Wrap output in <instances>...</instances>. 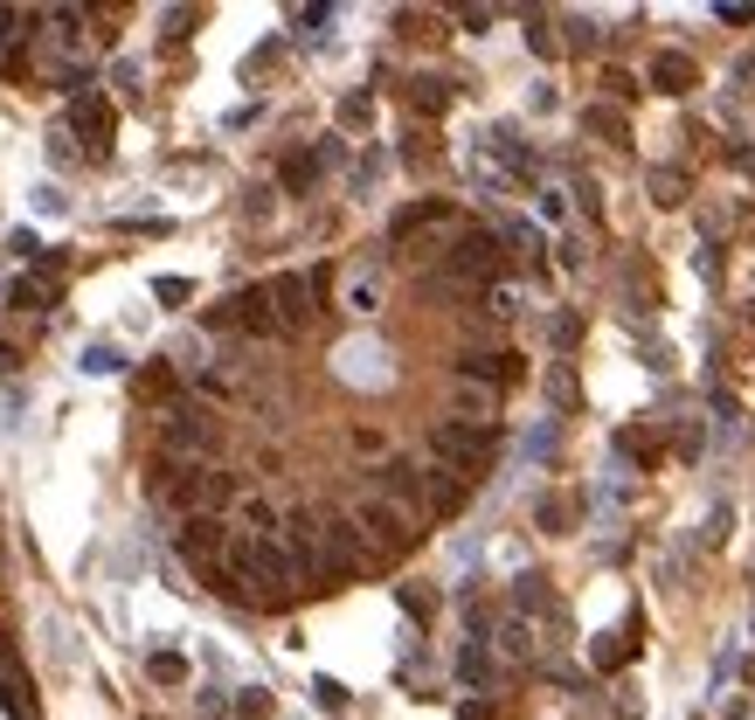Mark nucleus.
Masks as SVG:
<instances>
[{
	"label": "nucleus",
	"mask_w": 755,
	"mask_h": 720,
	"mask_svg": "<svg viewBox=\"0 0 755 720\" xmlns=\"http://www.w3.org/2000/svg\"><path fill=\"white\" fill-rule=\"evenodd\" d=\"M430 450L444 458V471H458V479L471 485V479L485 471V458L499 450V430H493V423H465V415H450V423L430 430Z\"/></svg>",
	"instance_id": "f257e3e1"
},
{
	"label": "nucleus",
	"mask_w": 755,
	"mask_h": 720,
	"mask_svg": "<svg viewBox=\"0 0 755 720\" xmlns=\"http://www.w3.org/2000/svg\"><path fill=\"white\" fill-rule=\"evenodd\" d=\"M222 547H230V526H222L215 513H195V520L174 526V555H181V561H201V568H209Z\"/></svg>",
	"instance_id": "f03ea898"
},
{
	"label": "nucleus",
	"mask_w": 755,
	"mask_h": 720,
	"mask_svg": "<svg viewBox=\"0 0 755 720\" xmlns=\"http://www.w3.org/2000/svg\"><path fill=\"white\" fill-rule=\"evenodd\" d=\"M263 298H271V319H277V333H298L312 319V277H271L263 284Z\"/></svg>",
	"instance_id": "7ed1b4c3"
},
{
	"label": "nucleus",
	"mask_w": 755,
	"mask_h": 720,
	"mask_svg": "<svg viewBox=\"0 0 755 720\" xmlns=\"http://www.w3.org/2000/svg\"><path fill=\"white\" fill-rule=\"evenodd\" d=\"M354 526H361L368 541H382V547H403V541H409V513H403V506H388V499H374V492L361 499Z\"/></svg>",
	"instance_id": "20e7f679"
},
{
	"label": "nucleus",
	"mask_w": 755,
	"mask_h": 720,
	"mask_svg": "<svg viewBox=\"0 0 755 720\" xmlns=\"http://www.w3.org/2000/svg\"><path fill=\"white\" fill-rule=\"evenodd\" d=\"M374 499H388V506H423V471L409 464V458H388L382 471H374Z\"/></svg>",
	"instance_id": "39448f33"
},
{
	"label": "nucleus",
	"mask_w": 755,
	"mask_h": 720,
	"mask_svg": "<svg viewBox=\"0 0 755 720\" xmlns=\"http://www.w3.org/2000/svg\"><path fill=\"white\" fill-rule=\"evenodd\" d=\"M70 132H84L90 153H104V146H111V104L98 98V90H77V98H70Z\"/></svg>",
	"instance_id": "423d86ee"
},
{
	"label": "nucleus",
	"mask_w": 755,
	"mask_h": 720,
	"mask_svg": "<svg viewBox=\"0 0 755 720\" xmlns=\"http://www.w3.org/2000/svg\"><path fill=\"white\" fill-rule=\"evenodd\" d=\"M160 437H166V450H209V444H215V423H209L201 409H166V430H160Z\"/></svg>",
	"instance_id": "0eeeda50"
},
{
	"label": "nucleus",
	"mask_w": 755,
	"mask_h": 720,
	"mask_svg": "<svg viewBox=\"0 0 755 720\" xmlns=\"http://www.w3.org/2000/svg\"><path fill=\"white\" fill-rule=\"evenodd\" d=\"M450 263H458L465 277H493V271H499V236L465 229V236H458V250H450Z\"/></svg>",
	"instance_id": "6e6552de"
},
{
	"label": "nucleus",
	"mask_w": 755,
	"mask_h": 720,
	"mask_svg": "<svg viewBox=\"0 0 755 720\" xmlns=\"http://www.w3.org/2000/svg\"><path fill=\"white\" fill-rule=\"evenodd\" d=\"M652 84L666 90V98H679V90H693V84H701V70H693V55L666 49V55H652Z\"/></svg>",
	"instance_id": "1a4fd4ad"
},
{
	"label": "nucleus",
	"mask_w": 755,
	"mask_h": 720,
	"mask_svg": "<svg viewBox=\"0 0 755 720\" xmlns=\"http://www.w3.org/2000/svg\"><path fill=\"white\" fill-rule=\"evenodd\" d=\"M458 374L465 382H520V360L513 353H465Z\"/></svg>",
	"instance_id": "9d476101"
},
{
	"label": "nucleus",
	"mask_w": 755,
	"mask_h": 720,
	"mask_svg": "<svg viewBox=\"0 0 755 720\" xmlns=\"http://www.w3.org/2000/svg\"><path fill=\"white\" fill-rule=\"evenodd\" d=\"M437 222H450V201H417V208H403V215L388 222V236H395V243H409L417 229H437Z\"/></svg>",
	"instance_id": "9b49d317"
},
{
	"label": "nucleus",
	"mask_w": 755,
	"mask_h": 720,
	"mask_svg": "<svg viewBox=\"0 0 755 720\" xmlns=\"http://www.w3.org/2000/svg\"><path fill=\"white\" fill-rule=\"evenodd\" d=\"M326 160H333V146H326V153H292V160H285V174H277V181H285V195H306Z\"/></svg>",
	"instance_id": "f8f14e48"
},
{
	"label": "nucleus",
	"mask_w": 755,
	"mask_h": 720,
	"mask_svg": "<svg viewBox=\"0 0 755 720\" xmlns=\"http://www.w3.org/2000/svg\"><path fill=\"white\" fill-rule=\"evenodd\" d=\"M409 104H417V111H423V119H437V111L450 104V90H444V77H417V84H409Z\"/></svg>",
	"instance_id": "ddd939ff"
},
{
	"label": "nucleus",
	"mask_w": 755,
	"mask_h": 720,
	"mask_svg": "<svg viewBox=\"0 0 755 720\" xmlns=\"http://www.w3.org/2000/svg\"><path fill=\"white\" fill-rule=\"evenodd\" d=\"M8 306H14V312H42V306H49V284H42V277H14V284H8Z\"/></svg>",
	"instance_id": "4468645a"
},
{
	"label": "nucleus",
	"mask_w": 755,
	"mask_h": 720,
	"mask_svg": "<svg viewBox=\"0 0 755 720\" xmlns=\"http://www.w3.org/2000/svg\"><path fill=\"white\" fill-rule=\"evenodd\" d=\"M236 506H243V526H250L257 541L277 534V506H271V499H236Z\"/></svg>",
	"instance_id": "2eb2a0df"
},
{
	"label": "nucleus",
	"mask_w": 755,
	"mask_h": 720,
	"mask_svg": "<svg viewBox=\"0 0 755 720\" xmlns=\"http://www.w3.org/2000/svg\"><path fill=\"white\" fill-rule=\"evenodd\" d=\"M146 672H153L160 686H181V679H187V658H181V651H153V658H146Z\"/></svg>",
	"instance_id": "dca6fc26"
},
{
	"label": "nucleus",
	"mask_w": 755,
	"mask_h": 720,
	"mask_svg": "<svg viewBox=\"0 0 755 720\" xmlns=\"http://www.w3.org/2000/svg\"><path fill=\"white\" fill-rule=\"evenodd\" d=\"M624 658H631V631H610V637L596 644V666H603V672H617Z\"/></svg>",
	"instance_id": "f3484780"
},
{
	"label": "nucleus",
	"mask_w": 755,
	"mask_h": 720,
	"mask_svg": "<svg viewBox=\"0 0 755 720\" xmlns=\"http://www.w3.org/2000/svg\"><path fill=\"white\" fill-rule=\"evenodd\" d=\"M139 395H146V402H166V395H174V368H146L139 374Z\"/></svg>",
	"instance_id": "a211bd4d"
},
{
	"label": "nucleus",
	"mask_w": 755,
	"mask_h": 720,
	"mask_svg": "<svg viewBox=\"0 0 755 720\" xmlns=\"http://www.w3.org/2000/svg\"><path fill=\"white\" fill-rule=\"evenodd\" d=\"M28 22H35L28 8H0V42H22V35H28Z\"/></svg>",
	"instance_id": "6ab92c4d"
},
{
	"label": "nucleus",
	"mask_w": 755,
	"mask_h": 720,
	"mask_svg": "<svg viewBox=\"0 0 755 720\" xmlns=\"http://www.w3.org/2000/svg\"><path fill=\"white\" fill-rule=\"evenodd\" d=\"M125 368V353H111V347H90L84 353V374H119Z\"/></svg>",
	"instance_id": "aec40b11"
},
{
	"label": "nucleus",
	"mask_w": 755,
	"mask_h": 720,
	"mask_svg": "<svg viewBox=\"0 0 755 720\" xmlns=\"http://www.w3.org/2000/svg\"><path fill=\"white\" fill-rule=\"evenodd\" d=\"M236 713H243V720H263V713H271V693H263V686H243Z\"/></svg>",
	"instance_id": "412c9836"
},
{
	"label": "nucleus",
	"mask_w": 755,
	"mask_h": 720,
	"mask_svg": "<svg viewBox=\"0 0 755 720\" xmlns=\"http://www.w3.org/2000/svg\"><path fill=\"white\" fill-rule=\"evenodd\" d=\"M590 125L603 132V139H624V111H610V104H596V111H590Z\"/></svg>",
	"instance_id": "4be33fe9"
},
{
	"label": "nucleus",
	"mask_w": 755,
	"mask_h": 720,
	"mask_svg": "<svg viewBox=\"0 0 755 720\" xmlns=\"http://www.w3.org/2000/svg\"><path fill=\"white\" fill-rule=\"evenodd\" d=\"M0 707H8V713H28V693H22V679H14V672H0Z\"/></svg>",
	"instance_id": "5701e85b"
},
{
	"label": "nucleus",
	"mask_w": 755,
	"mask_h": 720,
	"mask_svg": "<svg viewBox=\"0 0 755 720\" xmlns=\"http://www.w3.org/2000/svg\"><path fill=\"white\" fill-rule=\"evenodd\" d=\"M153 298H160V306H181V298H195V284H187V277H160Z\"/></svg>",
	"instance_id": "b1692460"
},
{
	"label": "nucleus",
	"mask_w": 755,
	"mask_h": 720,
	"mask_svg": "<svg viewBox=\"0 0 755 720\" xmlns=\"http://www.w3.org/2000/svg\"><path fill=\"white\" fill-rule=\"evenodd\" d=\"M374 306H382V291H374V277H361V284L347 291V312H374Z\"/></svg>",
	"instance_id": "393cba45"
},
{
	"label": "nucleus",
	"mask_w": 755,
	"mask_h": 720,
	"mask_svg": "<svg viewBox=\"0 0 755 720\" xmlns=\"http://www.w3.org/2000/svg\"><path fill=\"white\" fill-rule=\"evenodd\" d=\"M541 526H547V534H569V506H561V499H541Z\"/></svg>",
	"instance_id": "a878e982"
},
{
	"label": "nucleus",
	"mask_w": 755,
	"mask_h": 720,
	"mask_svg": "<svg viewBox=\"0 0 755 720\" xmlns=\"http://www.w3.org/2000/svg\"><path fill=\"white\" fill-rule=\"evenodd\" d=\"M312 693H319V707H347V686H339V679H312Z\"/></svg>",
	"instance_id": "bb28decb"
},
{
	"label": "nucleus",
	"mask_w": 755,
	"mask_h": 720,
	"mask_svg": "<svg viewBox=\"0 0 755 720\" xmlns=\"http://www.w3.org/2000/svg\"><path fill=\"white\" fill-rule=\"evenodd\" d=\"M8 250H14V257H28V263H35V257H42V243H35V229H14V236H8Z\"/></svg>",
	"instance_id": "cd10ccee"
},
{
	"label": "nucleus",
	"mask_w": 755,
	"mask_h": 720,
	"mask_svg": "<svg viewBox=\"0 0 755 720\" xmlns=\"http://www.w3.org/2000/svg\"><path fill=\"white\" fill-rule=\"evenodd\" d=\"M527 42H534L541 55H555V35H547V22H541V14H534V22H527Z\"/></svg>",
	"instance_id": "c85d7f7f"
},
{
	"label": "nucleus",
	"mask_w": 755,
	"mask_h": 720,
	"mask_svg": "<svg viewBox=\"0 0 755 720\" xmlns=\"http://www.w3.org/2000/svg\"><path fill=\"white\" fill-rule=\"evenodd\" d=\"M403 610H409V617H417V623H423V617H430V610H437V603H430V596H423V589H403Z\"/></svg>",
	"instance_id": "c756f323"
},
{
	"label": "nucleus",
	"mask_w": 755,
	"mask_h": 720,
	"mask_svg": "<svg viewBox=\"0 0 755 720\" xmlns=\"http://www.w3.org/2000/svg\"><path fill=\"white\" fill-rule=\"evenodd\" d=\"M8 368H22V353H14L8 339H0V374H8Z\"/></svg>",
	"instance_id": "7c9ffc66"
},
{
	"label": "nucleus",
	"mask_w": 755,
	"mask_h": 720,
	"mask_svg": "<svg viewBox=\"0 0 755 720\" xmlns=\"http://www.w3.org/2000/svg\"><path fill=\"white\" fill-rule=\"evenodd\" d=\"M0 666H14V651H8V637H0Z\"/></svg>",
	"instance_id": "2f4dec72"
}]
</instances>
